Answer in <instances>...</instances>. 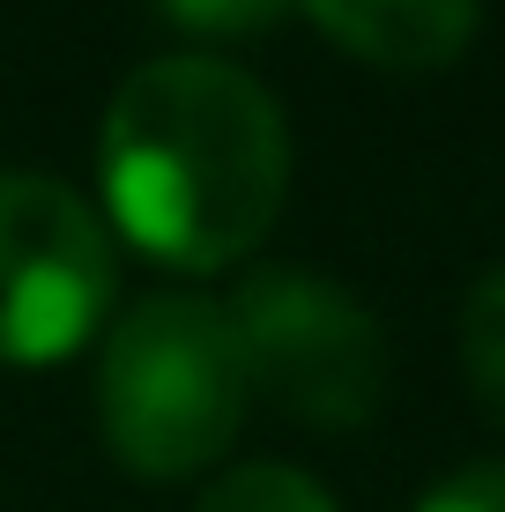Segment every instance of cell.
<instances>
[{
	"label": "cell",
	"mask_w": 505,
	"mask_h": 512,
	"mask_svg": "<svg viewBox=\"0 0 505 512\" xmlns=\"http://www.w3.org/2000/svg\"><path fill=\"white\" fill-rule=\"evenodd\" d=\"M97 164L119 231L164 268L208 275L268 238L290 186V127L253 75L171 52L119 82Z\"/></svg>",
	"instance_id": "cell-1"
},
{
	"label": "cell",
	"mask_w": 505,
	"mask_h": 512,
	"mask_svg": "<svg viewBox=\"0 0 505 512\" xmlns=\"http://www.w3.org/2000/svg\"><path fill=\"white\" fill-rule=\"evenodd\" d=\"M253 409V372L238 327L208 297H149L104 334L97 431L119 468L171 483L208 468Z\"/></svg>",
	"instance_id": "cell-2"
},
{
	"label": "cell",
	"mask_w": 505,
	"mask_h": 512,
	"mask_svg": "<svg viewBox=\"0 0 505 512\" xmlns=\"http://www.w3.org/2000/svg\"><path fill=\"white\" fill-rule=\"evenodd\" d=\"M253 394L305 423H364L387 394V334L350 290L305 268H260L231 305Z\"/></svg>",
	"instance_id": "cell-3"
},
{
	"label": "cell",
	"mask_w": 505,
	"mask_h": 512,
	"mask_svg": "<svg viewBox=\"0 0 505 512\" xmlns=\"http://www.w3.org/2000/svg\"><path fill=\"white\" fill-rule=\"evenodd\" d=\"M112 305V245L75 186L0 171V364H60Z\"/></svg>",
	"instance_id": "cell-4"
},
{
	"label": "cell",
	"mask_w": 505,
	"mask_h": 512,
	"mask_svg": "<svg viewBox=\"0 0 505 512\" xmlns=\"http://www.w3.org/2000/svg\"><path fill=\"white\" fill-rule=\"evenodd\" d=\"M290 8H305L357 60L394 67V75H431L468 52L483 0H290Z\"/></svg>",
	"instance_id": "cell-5"
},
{
	"label": "cell",
	"mask_w": 505,
	"mask_h": 512,
	"mask_svg": "<svg viewBox=\"0 0 505 512\" xmlns=\"http://www.w3.org/2000/svg\"><path fill=\"white\" fill-rule=\"evenodd\" d=\"M461 372L476 401L505 423V268H491L461 305Z\"/></svg>",
	"instance_id": "cell-6"
},
{
	"label": "cell",
	"mask_w": 505,
	"mask_h": 512,
	"mask_svg": "<svg viewBox=\"0 0 505 512\" xmlns=\"http://www.w3.org/2000/svg\"><path fill=\"white\" fill-rule=\"evenodd\" d=\"M194 512H335V498H327L305 468L253 461V468H231Z\"/></svg>",
	"instance_id": "cell-7"
},
{
	"label": "cell",
	"mask_w": 505,
	"mask_h": 512,
	"mask_svg": "<svg viewBox=\"0 0 505 512\" xmlns=\"http://www.w3.org/2000/svg\"><path fill=\"white\" fill-rule=\"evenodd\" d=\"M156 8L194 38H260L290 0H156Z\"/></svg>",
	"instance_id": "cell-8"
},
{
	"label": "cell",
	"mask_w": 505,
	"mask_h": 512,
	"mask_svg": "<svg viewBox=\"0 0 505 512\" xmlns=\"http://www.w3.org/2000/svg\"><path fill=\"white\" fill-rule=\"evenodd\" d=\"M416 512H505V461L446 475L439 490H424V505H416Z\"/></svg>",
	"instance_id": "cell-9"
}]
</instances>
